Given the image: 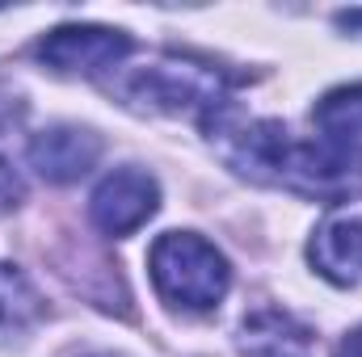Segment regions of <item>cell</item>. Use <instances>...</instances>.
Instances as JSON below:
<instances>
[{
  "label": "cell",
  "instance_id": "6da1fadb",
  "mask_svg": "<svg viewBox=\"0 0 362 357\" xmlns=\"http://www.w3.org/2000/svg\"><path fill=\"white\" fill-rule=\"evenodd\" d=\"M110 89L118 92L127 105L135 109H152V114H198L202 122L211 114H219L232 89V76L219 72L206 59H189V55H152L139 68H122Z\"/></svg>",
  "mask_w": 362,
  "mask_h": 357
},
{
  "label": "cell",
  "instance_id": "7a4b0ae2",
  "mask_svg": "<svg viewBox=\"0 0 362 357\" xmlns=\"http://www.w3.org/2000/svg\"><path fill=\"white\" fill-rule=\"evenodd\" d=\"M148 269L160 298L181 311H211L232 286L228 257L194 231H165L148 253Z\"/></svg>",
  "mask_w": 362,
  "mask_h": 357
},
{
  "label": "cell",
  "instance_id": "3957f363",
  "mask_svg": "<svg viewBox=\"0 0 362 357\" xmlns=\"http://www.w3.org/2000/svg\"><path fill=\"white\" fill-rule=\"evenodd\" d=\"M34 55L59 76H105L131 55V34L110 25H59L34 47Z\"/></svg>",
  "mask_w": 362,
  "mask_h": 357
},
{
  "label": "cell",
  "instance_id": "277c9868",
  "mask_svg": "<svg viewBox=\"0 0 362 357\" xmlns=\"http://www.w3.org/2000/svg\"><path fill=\"white\" fill-rule=\"evenodd\" d=\"M160 206V185L139 169H118L93 189L89 214L105 236H131L139 231Z\"/></svg>",
  "mask_w": 362,
  "mask_h": 357
},
{
  "label": "cell",
  "instance_id": "5b68a950",
  "mask_svg": "<svg viewBox=\"0 0 362 357\" xmlns=\"http://www.w3.org/2000/svg\"><path fill=\"white\" fill-rule=\"evenodd\" d=\"M97 156H101V139L85 126H47L30 143V164L55 185L85 177L97 164Z\"/></svg>",
  "mask_w": 362,
  "mask_h": 357
},
{
  "label": "cell",
  "instance_id": "8992f818",
  "mask_svg": "<svg viewBox=\"0 0 362 357\" xmlns=\"http://www.w3.org/2000/svg\"><path fill=\"white\" fill-rule=\"evenodd\" d=\"M308 257L316 273L333 286H358L362 282V219L358 214H329L312 244Z\"/></svg>",
  "mask_w": 362,
  "mask_h": 357
},
{
  "label": "cell",
  "instance_id": "52a82bcc",
  "mask_svg": "<svg viewBox=\"0 0 362 357\" xmlns=\"http://www.w3.org/2000/svg\"><path fill=\"white\" fill-rule=\"evenodd\" d=\"M312 126L320 131L325 143L362 152V85H341L325 92L312 109Z\"/></svg>",
  "mask_w": 362,
  "mask_h": 357
},
{
  "label": "cell",
  "instance_id": "ba28073f",
  "mask_svg": "<svg viewBox=\"0 0 362 357\" xmlns=\"http://www.w3.org/2000/svg\"><path fill=\"white\" fill-rule=\"evenodd\" d=\"M303 349H308V332L295 328L278 311H262L245 324V353L249 357H303Z\"/></svg>",
  "mask_w": 362,
  "mask_h": 357
},
{
  "label": "cell",
  "instance_id": "9c48e42d",
  "mask_svg": "<svg viewBox=\"0 0 362 357\" xmlns=\"http://www.w3.org/2000/svg\"><path fill=\"white\" fill-rule=\"evenodd\" d=\"M42 315V298L38 290L25 282V273L13 265H0V332L25 328Z\"/></svg>",
  "mask_w": 362,
  "mask_h": 357
},
{
  "label": "cell",
  "instance_id": "30bf717a",
  "mask_svg": "<svg viewBox=\"0 0 362 357\" xmlns=\"http://www.w3.org/2000/svg\"><path fill=\"white\" fill-rule=\"evenodd\" d=\"M21 177L8 169V160H0V214H8V210H17V202H21Z\"/></svg>",
  "mask_w": 362,
  "mask_h": 357
},
{
  "label": "cell",
  "instance_id": "8fae6325",
  "mask_svg": "<svg viewBox=\"0 0 362 357\" xmlns=\"http://www.w3.org/2000/svg\"><path fill=\"white\" fill-rule=\"evenodd\" d=\"M337 357H362V328L346 332V341L337 345Z\"/></svg>",
  "mask_w": 362,
  "mask_h": 357
},
{
  "label": "cell",
  "instance_id": "7c38bea8",
  "mask_svg": "<svg viewBox=\"0 0 362 357\" xmlns=\"http://www.w3.org/2000/svg\"><path fill=\"white\" fill-rule=\"evenodd\" d=\"M337 25H346V30H362V8H354V13H337Z\"/></svg>",
  "mask_w": 362,
  "mask_h": 357
}]
</instances>
